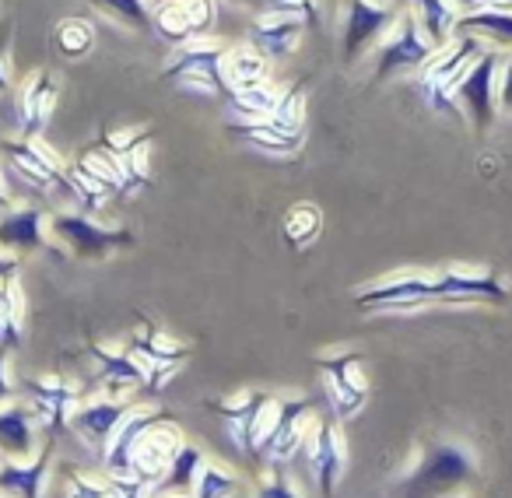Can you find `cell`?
Masks as SVG:
<instances>
[{
	"label": "cell",
	"mask_w": 512,
	"mask_h": 498,
	"mask_svg": "<svg viewBox=\"0 0 512 498\" xmlns=\"http://www.w3.org/2000/svg\"><path fill=\"white\" fill-rule=\"evenodd\" d=\"M295 15L302 18L306 25H316L320 22V11H323V0H264V8L260 15Z\"/></svg>",
	"instance_id": "41"
},
{
	"label": "cell",
	"mask_w": 512,
	"mask_h": 498,
	"mask_svg": "<svg viewBox=\"0 0 512 498\" xmlns=\"http://www.w3.org/2000/svg\"><path fill=\"white\" fill-rule=\"evenodd\" d=\"M281 393H271V390H235L228 393L225 400L218 404V414H221V425H225L228 439L232 446L239 449L242 456H256L260 446H264L267 432L274 428V418L281 411Z\"/></svg>",
	"instance_id": "3"
},
{
	"label": "cell",
	"mask_w": 512,
	"mask_h": 498,
	"mask_svg": "<svg viewBox=\"0 0 512 498\" xmlns=\"http://www.w3.org/2000/svg\"><path fill=\"white\" fill-rule=\"evenodd\" d=\"M228 130H232L239 141H246L249 148L267 151V155H281V158L295 155V151L306 144V134H295V130L278 127L274 120H235Z\"/></svg>",
	"instance_id": "28"
},
{
	"label": "cell",
	"mask_w": 512,
	"mask_h": 498,
	"mask_svg": "<svg viewBox=\"0 0 512 498\" xmlns=\"http://www.w3.org/2000/svg\"><path fill=\"white\" fill-rule=\"evenodd\" d=\"M400 8L379 4V0H348L341 18V57L344 64H358L362 57L376 53L383 39L397 29Z\"/></svg>",
	"instance_id": "10"
},
{
	"label": "cell",
	"mask_w": 512,
	"mask_h": 498,
	"mask_svg": "<svg viewBox=\"0 0 512 498\" xmlns=\"http://www.w3.org/2000/svg\"><path fill=\"white\" fill-rule=\"evenodd\" d=\"M214 22H218V0H158L151 11V32L172 50L207 39Z\"/></svg>",
	"instance_id": "14"
},
{
	"label": "cell",
	"mask_w": 512,
	"mask_h": 498,
	"mask_svg": "<svg viewBox=\"0 0 512 498\" xmlns=\"http://www.w3.org/2000/svg\"><path fill=\"white\" fill-rule=\"evenodd\" d=\"M50 235L78 260H106L120 249L134 246V232L123 225H106L95 214L85 211H53L50 214Z\"/></svg>",
	"instance_id": "5"
},
{
	"label": "cell",
	"mask_w": 512,
	"mask_h": 498,
	"mask_svg": "<svg viewBox=\"0 0 512 498\" xmlns=\"http://www.w3.org/2000/svg\"><path fill=\"white\" fill-rule=\"evenodd\" d=\"M484 50H488V46H481L474 36H453L446 46L435 50V57L428 60L425 67H421L418 88L435 113H460L453 102V92L463 81V74L477 64V57H481Z\"/></svg>",
	"instance_id": "6"
},
{
	"label": "cell",
	"mask_w": 512,
	"mask_h": 498,
	"mask_svg": "<svg viewBox=\"0 0 512 498\" xmlns=\"http://www.w3.org/2000/svg\"><path fill=\"white\" fill-rule=\"evenodd\" d=\"M249 498H309V495L288 467H264V474H260V481H256Z\"/></svg>",
	"instance_id": "38"
},
{
	"label": "cell",
	"mask_w": 512,
	"mask_h": 498,
	"mask_svg": "<svg viewBox=\"0 0 512 498\" xmlns=\"http://www.w3.org/2000/svg\"><path fill=\"white\" fill-rule=\"evenodd\" d=\"M0 498H8V495H0Z\"/></svg>",
	"instance_id": "51"
},
{
	"label": "cell",
	"mask_w": 512,
	"mask_h": 498,
	"mask_svg": "<svg viewBox=\"0 0 512 498\" xmlns=\"http://www.w3.org/2000/svg\"><path fill=\"white\" fill-rule=\"evenodd\" d=\"M151 498H193V495H151Z\"/></svg>",
	"instance_id": "49"
},
{
	"label": "cell",
	"mask_w": 512,
	"mask_h": 498,
	"mask_svg": "<svg viewBox=\"0 0 512 498\" xmlns=\"http://www.w3.org/2000/svg\"><path fill=\"white\" fill-rule=\"evenodd\" d=\"M92 46H95V29L85 18H67V22H60L57 50L64 53L67 60H81Z\"/></svg>",
	"instance_id": "39"
},
{
	"label": "cell",
	"mask_w": 512,
	"mask_h": 498,
	"mask_svg": "<svg viewBox=\"0 0 512 498\" xmlns=\"http://www.w3.org/2000/svg\"><path fill=\"white\" fill-rule=\"evenodd\" d=\"M498 109L512 116V57H505L502 74H498Z\"/></svg>",
	"instance_id": "43"
},
{
	"label": "cell",
	"mask_w": 512,
	"mask_h": 498,
	"mask_svg": "<svg viewBox=\"0 0 512 498\" xmlns=\"http://www.w3.org/2000/svg\"><path fill=\"white\" fill-rule=\"evenodd\" d=\"M183 442H186L183 428H179L165 411H158L155 421H151V425L144 428L141 439H137L134 456H130V474L141 477V481L151 488V495H155V484L162 481L165 467L172 463V456L179 453Z\"/></svg>",
	"instance_id": "17"
},
{
	"label": "cell",
	"mask_w": 512,
	"mask_h": 498,
	"mask_svg": "<svg viewBox=\"0 0 512 498\" xmlns=\"http://www.w3.org/2000/svg\"><path fill=\"white\" fill-rule=\"evenodd\" d=\"M397 8L404 15H411L414 22L421 25L432 46H446L449 39L456 36V22H460V8H456L453 0H397Z\"/></svg>",
	"instance_id": "27"
},
{
	"label": "cell",
	"mask_w": 512,
	"mask_h": 498,
	"mask_svg": "<svg viewBox=\"0 0 512 498\" xmlns=\"http://www.w3.org/2000/svg\"><path fill=\"white\" fill-rule=\"evenodd\" d=\"M306 36V22L295 15H256L253 29H249V46L256 53H264L267 60H285L295 53V46Z\"/></svg>",
	"instance_id": "24"
},
{
	"label": "cell",
	"mask_w": 512,
	"mask_h": 498,
	"mask_svg": "<svg viewBox=\"0 0 512 498\" xmlns=\"http://www.w3.org/2000/svg\"><path fill=\"white\" fill-rule=\"evenodd\" d=\"M502 64H505V53L484 50L453 92L456 109L467 116L477 134H484L498 116V74H502Z\"/></svg>",
	"instance_id": "13"
},
{
	"label": "cell",
	"mask_w": 512,
	"mask_h": 498,
	"mask_svg": "<svg viewBox=\"0 0 512 498\" xmlns=\"http://www.w3.org/2000/svg\"><path fill=\"white\" fill-rule=\"evenodd\" d=\"M228 46L211 43V39H200V43L179 46L172 53V60L162 67V81L165 85H186V88H200V92H211L228 99L232 85H228Z\"/></svg>",
	"instance_id": "9"
},
{
	"label": "cell",
	"mask_w": 512,
	"mask_h": 498,
	"mask_svg": "<svg viewBox=\"0 0 512 498\" xmlns=\"http://www.w3.org/2000/svg\"><path fill=\"white\" fill-rule=\"evenodd\" d=\"M285 239L292 242L295 249H306L309 242L320 239L323 232V211L316 204H309V200H299V204H292L285 211Z\"/></svg>",
	"instance_id": "32"
},
{
	"label": "cell",
	"mask_w": 512,
	"mask_h": 498,
	"mask_svg": "<svg viewBox=\"0 0 512 498\" xmlns=\"http://www.w3.org/2000/svg\"><path fill=\"white\" fill-rule=\"evenodd\" d=\"M316 372H320L323 400H327V414L334 421H348L362 414L369 404L372 379L365 369V358L358 351H327L316 358Z\"/></svg>",
	"instance_id": "4"
},
{
	"label": "cell",
	"mask_w": 512,
	"mask_h": 498,
	"mask_svg": "<svg viewBox=\"0 0 512 498\" xmlns=\"http://www.w3.org/2000/svg\"><path fill=\"white\" fill-rule=\"evenodd\" d=\"M379 4H397V0H379Z\"/></svg>",
	"instance_id": "50"
},
{
	"label": "cell",
	"mask_w": 512,
	"mask_h": 498,
	"mask_svg": "<svg viewBox=\"0 0 512 498\" xmlns=\"http://www.w3.org/2000/svg\"><path fill=\"white\" fill-rule=\"evenodd\" d=\"M316 418H320V411L309 397H285L278 418H274V428L267 432L264 446L253 460L260 467H292L295 456H302V446H306Z\"/></svg>",
	"instance_id": "11"
},
{
	"label": "cell",
	"mask_w": 512,
	"mask_h": 498,
	"mask_svg": "<svg viewBox=\"0 0 512 498\" xmlns=\"http://www.w3.org/2000/svg\"><path fill=\"white\" fill-rule=\"evenodd\" d=\"M302 456H306L309 481L316 484V491L323 498H330L337 491V484H341L344 470H348V439H344L341 421H334L330 414H320L306 446H302Z\"/></svg>",
	"instance_id": "15"
},
{
	"label": "cell",
	"mask_w": 512,
	"mask_h": 498,
	"mask_svg": "<svg viewBox=\"0 0 512 498\" xmlns=\"http://www.w3.org/2000/svg\"><path fill=\"white\" fill-rule=\"evenodd\" d=\"M88 397V386L81 379L57 376V372H46V376H32L22 383V400L32 407V414L43 425V439L57 442L60 432H67L71 425V414L78 411V404Z\"/></svg>",
	"instance_id": "7"
},
{
	"label": "cell",
	"mask_w": 512,
	"mask_h": 498,
	"mask_svg": "<svg viewBox=\"0 0 512 498\" xmlns=\"http://www.w3.org/2000/svg\"><path fill=\"white\" fill-rule=\"evenodd\" d=\"M8 207H15V197H11L8 176H4V169H0V214L8 211Z\"/></svg>",
	"instance_id": "45"
},
{
	"label": "cell",
	"mask_w": 512,
	"mask_h": 498,
	"mask_svg": "<svg viewBox=\"0 0 512 498\" xmlns=\"http://www.w3.org/2000/svg\"><path fill=\"white\" fill-rule=\"evenodd\" d=\"M4 278H18V260L0 253V281H4Z\"/></svg>",
	"instance_id": "46"
},
{
	"label": "cell",
	"mask_w": 512,
	"mask_h": 498,
	"mask_svg": "<svg viewBox=\"0 0 512 498\" xmlns=\"http://www.w3.org/2000/svg\"><path fill=\"white\" fill-rule=\"evenodd\" d=\"M88 4L106 18H113V22L127 25V29H151L155 0H88Z\"/></svg>",
	"instance_id": "35"
},
{
	"label": "cell",
	"mask_w": 512,
	"mask_h": 498,
	"mask_svg": "<svg viewBox=\"0 0 512 498\" xmlns=\"http://www.w3.org/2000/svg\"><path fill=\"white\" fill-rule=\"evenodd\" d=\"M488 4H495V8H509V11H512V0H488Z\"/></svg>",
	"instance_id": "48"
},
{
	"label": "cell",
	"mask_w": 512,
	"mask_h": 498,
	"mask_svg": "<svg viewBox=\"0 0 512 498\" xmlns=\"http://www.w3.org/2000/svg\"><path fill=\"white\" fill-rule=\"evenodd\" d=\"M60 102V85L53 81L50 71H36L25 78V85L15 95V123L22 137H39L50 123L53 109Z\"/></svg>",
	"instance_id": "21"
},
{
	"label": "cell",
	"mask_w": 512,
	"mask_h": 498,
	"mask_svg": "<svg viewBox=\"0 0 512 498\" xmlns=\"http://www.w3.org/2000/svg\"><path fill=\"white\" fill-rule=\"evenodd\" d=\"M64 495L67 498H116L113 481L102 470H85L67 463L64 467Z\"/></svg>",
	"instance_id": "34"
},
{
	"label": "cell",
	"mask_w": 512,
	"mask_h": 498,
	"mask_svg": "<svg viewBox=\"0 0 512 498\" xmlns=\"http://www.w3.org/2000/svg\"><path fill=\"white\" fill-rule=\"evenodd\" d=\"M456 36H474L481 46L488 50H498L505 57H512V11L509 8H477V11H467L460 15L456 22Z\"/></svg>",
	"instance_id": "26"
},
{
	"label": "cell",
	"mask_w": 512,
	"mask_h": 498,
	"mask_svg": "<svg viewBox=\"0 0 512 498\" xmlns=\"http://www.w3.org/2000/svg\"><path fill=\"white\" fill-rule=\"evenodd\" d=\"M11 95V57H8V46H0V99Z\"/></svg>",
	"instance_id": "44"
},
{
	"label": "cell",
	"mask_w": 512,
	"mask_h": 498,
	"mask_svg": "<svg viewBox=\"0 0 512 498\" xmlns=\"http://www.w3.org/2000/svg\"><path fill=\"white\" fill-rule=\"evenodd\" d=\"M509 299L512 285L502 271L460 264L442 271H397L355 292V306L362 313H411L421 306H467V302L505 306Z\"/></svg>",
	"instance_id": "1"
},
{
	"label": "cell",
	"mask_w": 512,
	"mask_h": 498,
	"mask_svg": "<svg viewBox=\"0 0 512 498\" xmlns=\"http://www.w3.org/2000/svg\"><path fill=\"white\" fill-rule=\"evenodd\" d=\"M43 446V425L25 400L0 407V460H32Z\"/></svg>",
	"instance_id": "22"
},
{
	"label": "cell",
	"mask_w": 512,
	"mask_h": 498,
	"mask_svg": "<svg viewBox=\"0 0 512 498\" xmlns=\"http://www.w3.org/2000/svg\"><path fill=\"white\" fill-rule=\"evenodd\" d=\"M225 74H228V85H232V92H239V88L264 85V81H271V60H267L264 53H256L249 43L235 46V50H228Z\"/></svg>",
	"instance_id": "31"
},
{
	"label": "cell",
	"mask_w": 512,
	"mask_h": 498,
	"mask_svg": "<svg viewBox=\"0 0 512 498\" xmlns=\"http://www.w3.org/2000/svg\"><path fill=\"white\" fill-rule=\"evenodd\" d=\"M130 404H134V400L102 397V393H95V397H85L78 404V411L71 414V425H67V432L78 435L81 446L92 449L95 460H99V456L106 453L113 432L120 428V421L127 418Z\"/></svg>",
	"instance_id": "19"
},
{
	"label": "cell",
	"mask_w": 512,
	"mask_h": 498,
	"mask_svg": "<svg viewBox=\"0 0 512 498\" xmlns=\"http://www.w3.org/2000/svg\"><path fill=\"white\" fill-rule=\"evenodd\" d=\"M88 383H95V390L102 397L116 400H130L137 390H144V376L137 369L130 348L109 341L88 344Z\"/></svg>",
	"instance_id": "16"
},
{
	"label": "cell",
	"mask_w": 512,
	"mask_h": 498,
	"mask_svg": "<svg viewBox=\"0 0 512 498\" xmlns=\"http://www.w3.org/2000/svg\"><path fill=\"white\" fill-rule=\"evenodd\" d=\"M155 4H158V0H155Z\"/></svg>",
	"instance_id": "52"
},
{
	"label": "cell",
	"mask_w": 512,
	"mask_h": 498,
	"mask_svg": "<svg viewBox=\"0 0 512 498\" xmlns=\"http://www.w3.org/2000/svg\"><path fill=\"white\" fill-rule=\"evenodd\" d=\"M239 491H242V481L235 470L207 460L204 470H200L197 488H193V498H239Z\"/></svg>",
	"instance_id": "37"
},
{
	"label": "cell",
	"mask_w": 512,
	"mask_h": 498,
	"mask_svg": "<svg viewBox=\"0 0 512 498\" xmlns=\"http://www.w3.org/2000/svg\"><path fill=\"white\" fill-rule=\"evenodd\" d=\"M25 323V292L18 278L0 281V351H15L22 344Z\"/></svg>",
	"instance_id": "30"
},
{
	"label": "cell",
	"mask_w": 512,
	"mask_h": 498,
	"mask_svg": "<svg viewBox=\"0 0 512 498\" xmlns=\"http://www.w3.org/2000/svg\"><path fill=\"white\" fill-rule=\"evenodd\" d=\"M22 400V386L11 379V351H0V407Z\"/></svg>",
	"instance_id": "42"
},
{
	"label": "cell",
	"mask_w": 512,
	"mask_h": 498,
	"mask_svg": "<svg viewBox=\"0 0 512 498\" xmlns=\"http://www.w3.org/2000/svg\"><path fill=\"white\" fill-rule=\"evenodd\" d=\"M267 120H274L285 130H295V134H302V127H306V85L295 81V85L281 88L278 102H274V113L267 116Z\"/></svg>",
	"instance_id": "36"
},
{
	"label": "cell",
	"mask_w": 512,
	"mask_h": 498,
	"mask_svg": "<svg viewBox=\"0 0 512 498\" xmlns=\"http://www.w3.org/2000/svg\"><path fill=\"white\" fill-rule=\"evenodd\" d=\"M435 57L432 39L421 32V25L411 15L400 11V22L390 36L383 39L376 53H372V78L376 81H393L404 74H418L428 60Z\"/></svg>",
	"instance_id": "12"
},
{
	"label": "cell",
	"mask_w": 512,
	"mask_h": 498,
	"mask_svg": "<svg viewBox=\"0 0 512 498\" xmlns=\"http://www.w3.org/2000/svg\"><path fill=\"white\" fill-rule=\"evenodd\" d=\"M232 4H239V8H253L256 15H260V8H264V0H232Z\"/></svg>",
	"instance_id": "47"
},
{
	"label": "cell",
	"mask_w": 512,
	"mask_h": 498,
	"mask_svg": "<svg viewBox=\"0 0 512 498\" xmlns=\"http://www.w3.org/2000/svg\"><path fill=\"white\" fill-rule=\"evenodd\" d=\"M50 246V214L43 207L15 204L0 214V253L4 257H29Z\"/></svg>",
	"instance_id": "20"
},
{
	"label": "cell",
	"mask_w": 512,
	"mask_h": 498,
	"mask_svg": "<svg viewBox=\"0 0 512 498\" xmlns=\"http://www.w3.org/2000/svg\"><path fill=\"white\" fill-rule=\"evenodd\" d=\"M141 144H151V130H106V134L99 137V148L109 151L113 158H127L130 151H137Z\"/></svg>",
	"instance_id": "40"
},
{
	"label": "cell",
	"mask_w": 512,
	"mask_h": 498,
	"mask_svg": "<svg viewBox=\"0 0 512 498\" xmlns=\"http://www.w3.org/2000/svg\"><path fill=\"white\" fill-rule=\"evenodd\" d=\"M155 414H158V407H151V404H130L127 418L120 421V428H116L113 439H109L106 453L99 456L102 474H130V456H134V446L144 435V428L155 421Z\"/></svg>",
	"instance_id": "25"
},
{
	"label": "cell",
	"mask_w": 512,
	"mask_h": 498,
	"mask_svg": "<svg viewBox=\"0 0 512 498\" xmlns=\"http://www.w3.org/2000/svg\"><path fill=\"white\" fill-rule=\"evenodd\" d=\"M204 463H207V456L200 453V446H193V442L186 439L183 446H179V453L172 456V463L165 467L162 481L155 484V495H193Z\"/></svg>",
	"instance_id": "29"
},
{
	"label": "cell",
	"mask_w": 512,
	"mask_h": 498,
	"mask_svg": "<svg viewBox=\"0 0 512 498\" xmlns=\"http://www.w3.org/2000/svg\"><path fill=\"white\" fill-rule=\"evenodd\" d=\"M53 446L57 442H46L32 460H0V495L46 498L53 481Z\"/></svg>",
	"instance_id": "23"
},
{
	"label": "cell",
	"mask_w": 512,
	"mask_h": 498,
	"mask_svg": "<svg viewBox=\"0 0 512 498\" xmlns=\"http://www.w3.org/2000/svg\"><path fill=\"white\" fill-rule=\"evenodd\" d=\"M477 477L474 456L460 442L439 439L393 481V498H453Z\"/></svg>",
	"instance_id": "2"
},
{
	"label": "cell",
	"mask_w": 512,
	"mask_h": 498,
	"mask_svg": "<svg viewBox=\"0 0 512 498\" xmlns=\"http://www.w3.org/2000/svg\"><path fill=\"white\" fill-rule=\"evenodd\" d=\"M0 151L8 155V169L15 172L22 183L36 186L39 193H53L57 179L64 176L67 162L43 141V137H8L0 144Z\"/></svg>",
	"instance_id": "18"
},
{
	"label": "cell",
	"mask_w": 512,
	"mask_h": 498,
	"mask_svg": "<svg viewBox=\"0 0 512 498\" xmlns=\"http://www.w3.org/2000/svg\"><path fill=\"white\" fill-rule=\"evenodd\" d=\"M127 348L144 376V390H162L165 379L176 376L186 358H190V344L183 337H176L165 327H155L148 320H137V327L130 330Z\"/></svg>",
	"instance_id": "8"
},
{
	"label": "cell",
	"mask_w": 512,
	"mask_h": 498,
	"mask_svg": "<svg viewBox=\"0 0 512 498\" xmlns=\"http://www.w3.org/2000/svg\"><path fill=\"white\" fill-rule=\"evenodd\" d=\"M281 88L274 81H264V85H253V88H239V92L228 95V102L235 106L239 120H267L274 113V102H278Z\"/></svg>",
	"instance_id": "33"
}]
</instances>
